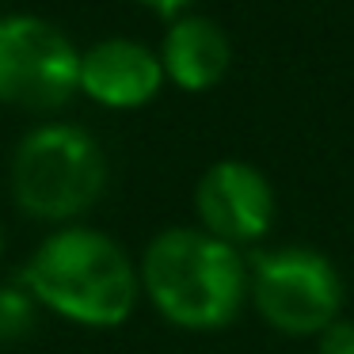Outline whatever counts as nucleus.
Wrapping results in <instances>:
<instances>
[{
    "instance_id": "f257e3e1",
    "label": "nucleus",
    "mask_w": 354,
    "mask_h": 354,
    "mask_svg": "<svg viewBox=\"0 0 354 354\" xmlns=\"http://www.w3.org/2000/svg\"><path fill=\"white\" fill-rule=\"evenodd\" d=\"M24 286L39 308L80 328H118L138 305L141 274L126 248L88 225H65L35 248Z\"/></svg>"
},
{
    "instance_id": "f03ea898",
    "label": "nucleus",
    "mask_w": 354,
    "mask_h": 354,
    "mask_svg": "<svg viewBox=\"0 0 354 354\" xmlns=\"http://www.w3.org/2000/svg\"><path fill=\"white\" fill-rule=\"evenodd\" d=\"M141 290L168 324L217 331L236 320L248 297V263L206 229H164L141 255Z\"/></svg>"
},
{
    "instance_id": "7ed1b4c3",
    "label": "nucleus",
    "mask_w": 354,
    "mask_h": 354,
    "mask_svg": "<svg viewBox=\"0 0 354 354\" xmlns=\"http://www.w3.org/2000/svg\"><path fill=\"white\" fill-rule=\"evenodd\" d=\"M107 156L77 122L31 130L12 156V198L35 221H73L103 198Z\"/></svg>"
},
{
    "instance_id": "20e7f679",
    "label": "nucleus",
    "mask_w": 354,
    "mask_h": 354,
    "mask_svg": "<svg viewBox=\"0 0 354 354\" xmlns=\"http://www.w3.org/2000/svg\"><path fill=\"white\" fill-rule=\"evenodd\" d=\"M248 293L263 320L286 335H324L343 308V278L313 248L255 252L248 263Z\"/></svg>"
},
{
    "instance_id": "39448f33",
    "label": "nucleus",
    "mask_w": 354,
    "mask_h": 354,
    "mask_svg": "<svg viewBox=\"0 0 354 354\" xmlns=\"http://www.w3.org/2000/svg\"><path fill=\"white\" fill-rule=\"evenodd\" d=\"M80 92V50L42 16H0V103L35 115L62 111Z\"/></svg>"
},
{
    "instance_id": "423d86ee",
    "label": "nucleus",
    "mask_w": 354,
    "mask_h": 354,
    "mask_svg": "<svg viewBox=\"0 0 354 354\" xmlns=\"http://www.w3.org/2000/svg\"><path fill=\"white\" fill-rule=\"evenodd\" d=\"M194 209L209 236L225 244H252L274 221V191L248 160H217L194 187Z\"/></svg>"
},
{
    "instance_id": "0eeeda50",
    "label": "nucleus",
    "mask_w": 354,
    "mask_h": 354,
    "mask_svg": "<svg viewBox=\"0 0 354 354\" xmlns=\"http://www.w3.org/2000/svg\"><path fill=\"white\" fill-rule=\"evenodd\" d=\"M160 54L138 39H103L80 54V92L111 111L145 107L164 84Z\"/></svg>"
},
{
    "instance_id": "6e6552de",
    "label": "nucleus",
    "mask_w": 354,
    "mask_h": 354,
    "mask_svg": "<svg viewBox=\"0 0 354 354\" xmlns=\"http://www.w3.org/2000/svg\"><path fill=\"white\" fill-rule=\"evenodd\" d=\"M164 77L183 92H206L221 84L232 65L229 35L206 16H179L171 19L168 35L160 42Z\"/></svg>"
},
{
    "instance_id": "1a4fd4ad",
    "label": "nucleus",
    "mask_w": 354,
    "mask_h": 354,
    "mask_svg": "<svg viewBox=\"0 0 354 354\" xmlns=\"http://www.w3.org/2000/svg\"><path fill=\"white\" fill-rule=\"evenodd\" d=\"M39 301L31 297L27 286H0V343L24 339L35 328Z\"/></svg>"
},
{
    "instance_id": "9d476101",
    "label": "nucleus",
    "mask_w": 354,
    "mask_h": 354,
    "mask_svg": "<svg viewBox=\"0 0 354 354\" xmlns=\"http://www.w3.org/2000/svg\"><path fill=\"white\" fill-rule=\"evenodd\" d=\"M320 354H354V324L335 320L320 335Z\"/></svg>"
},
{
    "instance_id": "9b49d317",
    "label": "nucleus",
    "mask_w": 354,
    "mask_h": 354,
    "mask_svg": "<svg viewBox=\"0 0 354 354\" xmlns=\"http://www.w3.org/2000/svg\"><path fill=\"white\" fill-rule=\"evenodd\" d=\"M138 4H145V8H153L156 16H176L179 19V12L191 4V0H138Z\"/></svg>"
},
{
    "instance_id": "f8f14e48",
    "label": "nucleus",
    "mask_w": 354,
    "mask_h": 354,
    "mask_svg": "<svg viewBox=\"0 0 354 354\" xmlns=\"http://www.w3.org/2000/svg\"><path fill=\"white\" fill-rule=\"evenodd\" d=\"M0 255H4V232H0Z\"/></svg>"
}]
</instances>
